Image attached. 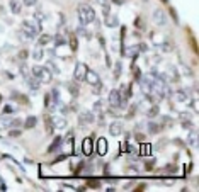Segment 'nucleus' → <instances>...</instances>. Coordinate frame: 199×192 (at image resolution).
<instances>
[{
    "label": "nucleus",
    "mask_w": 199,
    "mask_h": 192,
    "mask_svg": "<svg viewBox=\"0 0 199 192\" xmlns=\"http://www.w3.org/2000/svg\"><path fill=\"white\" fill-rule=\"evenodd\" d=\"M22 29L27 31L29 34L36 36V34L41 32V22L36 21V19H34V21H24V22H22Z\"/></svg>",
    "instance_id": "obj_4"
},
{
    "label": "nucleus",
    "mask_w": 199,
    "mask_h": 192,
    "mask_svg": "<svg viewBox=\"0 0 199 192\" xmlns=\"http://www.w3.org/2000/svg\"><path fill=\"white\" fill-rule=\"evenodd\" d=\"M51 123H53V126H55L56 129H63L66 126V121L63 119V117H56V116L51 117Z\"/></svg>",
    "instance_id": "obj_18"
},
{
    "label": "nucleus",
    "mask_w": 199,
    "mask_h": 192,
    "mask_svg": "<svg viewBox=\"0 0 199 192\" xmlns=\"http://www.w3.org/2000/svg\"><path fill=\"white\" fill-rule=\"evenodd\" d=\"M70 48H72V51H77L78 49V44H77V38L73 34L70 36Z\"/></svg>",
    "instance_id": "obj_30"
},
{
    "label": "nucleus",
    "mask_w": 199,
    "mask_h": 192,
    "mask_svg": "<svg viewBox=\"0 0 199 192\" xmlns=\"http://www.w3.org/2000/svg\"><path fill=\"white\" fill-rule=\"evenodd\" d=\"M0 102H2V95H0Z\"/></svg>",
    "instance_id": "obj_47"
},
{
    "label": "nucleus",
    "mask_w": 199,
    "mask_h": 192,
    "mask_svg": "<svg viewBox=\"0 0 199 192\" xmlns=\"http://www.w3.org/2000/svg\"><path fill=\"white\" fill-rule=\"evenodd\" d=\"M100 107H102V100H97V102L94 104V111H95V112H99V111H100Z\"/></svg>",
    "instance_id": "obj_40"
},
{
    "label": "nucleus",
    "mask_w": 199,
    "mask_h": 192,
    "mask_svg": "<svg viewBox=\"0 0 199 192\" xmlns=\"http://www.w3.org/2000/svg\"><path fill=\"white\" fill-rule=\"evenodd\" d=\"M143 136H145V134H141V133H138V134H136V140H138V141H143V140H145Z\"/></svg>",
    "instance_id": "obj_45"
},
{
    "label": "nucleus",
    "mask_w": 199,
    "mask_h": 192,
    "mask_svg": "<svg viewBox=\"0 0 199 192\" xmlns=\"http://www.w3.org/2000/svg\"><path fill=\"white\" fill-rule=\"evenodd\" d=\"M150 151H152V145H150V143H143L141 145V151H140V153L145 157V155H150Z\"/></svg>",
    "instance_id": "obj_29"
},
{
    "label": "nucleus",
    "mask_w": 199,
    "mask_h": 192,
    "mask_svg": "<svg viewBox=\"0 0 199 192\" xmlns=\"http://www.w3.org/2000/svg\"><path fill=\"white\" fill-rule=\"evenodd\" d=\"M158 112H160V107L158 106H152L150 109H148V112H147V116L152 119V117H155V116H158Z\"/></svg>",
    "instance_id": "obj_26"
},
{
    "label": "nucleus",
    "mask_w": 199,
    "mask_h": 192,
    "mask_svg": "<svg viewBox=\"0 0 199 192\" xmlns=\"http://www.w3.org/2000/svg\"><path fill=\"white\" fill-rule=\"evenodd\" d=\"M138 48H126L124 49V56H136Z\"/></svg>",
    "instance_id": "obj_31"
},
{
    "label": "nucleus",
    "mask_w": 199,
    "mask_h": 192,
    "mask_svg": "<svg viewBox=\"0 0 199 192\" xmlns=\"http://www.w3.org/2000/svg\"><path fill=\"white\" fill-rule=\"evenodd\" d=\"M123 2L124 0H113V4H116V5H123Z\"/></svg>",
    "instance_id": "obj_46"
},
{
    "label": "nucleus",
    "mask_w": 199,
    "mask_h": 192,
    "mask_svg": "<svg viewBox=\"0 0 199 192\" xmlns=\"http://www.w3.org/2000/svg\"><path fill=\"white\" fill-rule=\"evenodd\" d=\"M58 102H60V95H58L56 89H53L51 92H48V94L44 95V106H46L48 111H55Z\"/></svg>",
    "instance_id": "obj_3"
},
{
    "label": "nucleus",
    "mask_w": 199,
    "mask_h": 192,
    "mask_svg": "<svg viewBox=\"0 0 199 192\" xmlns=\"http://www.w3.org/2000/svg\"><path fill=\"white\" fill-rule=\"evenodd\" d=\"M9 136L10 138H19L21 136V131H19V129H12V131H9Z\"/></svg>",
    "instance_id": "obj_35"
},
{
    "label": "nucleus",
    "mask_w": 199,
    "mask_h": 192,
    "mask_svg": "<svg viewBox=\"0 0 199 192\" xmlns=\"http://www.w3.org/2000/svg\"><path fill=\"white\" fill-rule=\"evenodd\" d=\"M46 68H49V72H53V73H60V70L56 68V65L51 63V61H49V63L46 65Z\"/></svg>",
    "instance_id": "obj_33"
},
{
    "label": "nucleus",
    "mask_w": 199,
    "mask_h": 192,
    "mask_svg": "<svg viewBox=\"0 0 199 192\" xmlns=\"http://www.w3.org/2000/svg\"><path fill=\"white\" fill-rule=\"evenodd\" d=\"M102 12H104V17L107 14H111V5H109V2H104V4H102Z\"/></svg>",
    "instance_id": "obj_32"
},
{
    "label": "nucleus",
    "mask_w": 199,
    "mask_h": 192,
    "mask_svg": "<svg viewBox=\"0 0 199 192\" xmlns=\"http://www.w3.org/2000/svg\"><path fill=\"white\" fill-rule=\"evenodd\" d=\"M109 133H111V136H119V134L123 133V123H119V121L111 123V126H109Z\"/></svg>",
    "instance_id": "obj_10"
},
{
    "label": "nucleus",
    "mask_w": 199,
    "mask_h": 192,
    "mask_svg": "<svg viewBox=\"0 0 199 192\" xmlns=\"http://www.w3.org/2000/svg\"><path fill=\"white\" fill-rule=\"evenodd\" d=\"M191 107H192V109H194V111H197V100H192V102H191Z\"/></svg>",
    "instance_id": "obj_43"
},
{
    "label": "nucleus",
    "mask_w": 199,
    "mask_h": 192,
    "mask_svg": "<svg viewBox=\"0 0 199 192\" xmlns=\"http://www.w3.org/2000/svg\"><path fill=\"white\" fill-rule=\"evenodd\" d=\"M78 123H80V124L94 123V112H90V111H82L80 114H78Z\"/></svg>",
    "instance_id": "obj_8"
},
{
    "label": "nucleus",
    "mask_w": 199,
    "mask_h": 192,
    "mask_svg": "<svg viewBox=\"0 0 199 192\" xmlns=\"http://www.w3.org/2000/svg\"><path fill=\"white\" fill-rule=\"evenodd\" d=\"M51 41H53V38L49 34H41L39 36V46H44V44L51 43Z\"/></svg>",
    "instance_id": "obj_25"
},
{
    "label": "nucleus",
    "mask_w": 199,
    "mask_h": 192,
    "mask_svg": "<svg viewBox=\"0 0 199 192\" xmlns=\"http://www.w3.org/2000/svg\"><path fill=\"white\" fill-rule=\"evenodd\" d=\"M9 5H10V10H12V14H21L22 4L19 2V0H9Z\"/></svg>",
    "instance_id": "obj_19"
},
{
    "label": "nucleus",
    "mask_w": 199,
    "mask_h": 192,
    "mask_svg": "<svg viewBox=\"0 0 199 192\" xmlns=\"http://www.w3.org/2000/svg\"><path fill=\"white\" fill-rule=\"evenodd\" d=\"M85 73H87V66L83 63H77L75 65V72H73V80L75 82H83L85 80Z\"/></svg>",
    "instance_id": "obj_6"
},
{
    "label": "nucleus",
    "mask_w": 199,
    "mask_h": 192,
    "mask_svg": "<svg viewBox=\"0 0 199 192\" xmlns=\"http://www.w3.org/2000/svg\"><path fill=\"white\" fill-rule=\"evenodd\" d=\"M78 21H80V24H90V22L95 21V10L92 9L90 5L87 4H82L78 5Z\"/></svg>",
    "instance_id": "obj_1"
},
{
    "label": "nucleus",
    "mask_w": 199,
    "mask_h": 192,
    "mask_svg": "<svg viewBox=\"0 0 199 192\" xmlns=\"http://www.w3.org/2000/svg\"><path fill=\"white\" fill-rule=\"evenodd\" d=\"M34 19H36V21H39V22H43L44 19H46V15H44L43 12H36L34 14Z\"/></svg>",
    "instance_id": "obj_34"
},
{
    "label": "nucleus",
    "mask_w": 199,
    "mask_h": 192,
    "mask_svg": "<svg viewBox=\"0 0 199 192\" xmlns=\"http://www.w3.org/2000/svg\"><path fill=\"white\" fill-rule=\"evenodd\" d=\"M153 22H155L157 26H165V24H167V15H165L164 10L157 9L155 12H153Z\"/></svg>",
    "instance_id": "obj_7"
},
{
    "label": "nucleus",
    "mask_w": 199,
    "mask_h": 192,
    "mask_svg": "<svg viewBox=\"0 0 199 192\" xmlns=\"http://www.w3.org/2000/svg\"><path fill=\"white\" fill-rule=\"evenodd\" d=\"M92 140H94V138H85V140H83V143H82V150H83V153L85 155H92Z\"/></svg>",
    "instance_id": "obj_14"
},
{
    "label": "nucleus",
    "mask_w": 199,
    "mask_h": 192,
    "mask_svg": "<svg viewBox=\"0 0 199 192\" xmlns=\"http://www.w3.org/2000/svg\"><path fill=\"white\" fill-rule=\"evenodd\" d=\"M44 123H46V133L48 134H53V129H55V126H53V123H51V117L49 116H44Z\"/></svg>",
    "instance_id": "obj_24"
},
{
    "label": "nucleus",
    "mask_w": 199,
    "mask_h": 192,
    "mask_svg": "<svg viewBox=\"0 0 199 192\" xmlns=\"http://www.w3.org/2000/svg\"><path fill=\"white\" fill-rule=\"evenodd\" d=\"M117 24H119V19H117L116 14H107L106 15V26L107 27H117Z\"/></svg>",
    "instance_id": "obj_12"
},
{
    "label": "nucleus",
    "mask_w": 199,
    "mask_h": 192,
    "mask_svg": "<svg viewBox=\"0 0 199 192\" xmlns=\"http://www.w3.org/2000/svg\"><path fill=\"white\" fill-rule=\"evenodd\" d=\"M191 126H192V124H191V121H184V123H182V128H191Z\"/></svg>",
    "instance_id": "obj_42"
},
{
    "label": "nucleus",
    "mask_w": 199,
    "mask_h": 192,
    "mask_svg": "<svg viewBox=\"0 0 199 192\" xmlns=\"http://www.w3.org/2000/svg\"><path fill=\"white\" fill-rule=\"evenodd\" d=\"M109 104L113 107H117V106H124V100H123V92L121 90H117V89H114V90H111V94H109Z\"/></svg>",
    "instance_id": "obj_5"
},
{
    "label": "nucleus",
    "mask_w": 199,
    "mask_h": 192,
    "mask_svg": "<svg viewBox=\"0 0 199 192\" xmlns=\"http://www.w3.org/2000/svg\"><path fill=\"white\" fill-rule=\"evenodd\" d=\"M27 55H29V53H27L26 49H22V51H19V60H26V58H27Z\"/></svg>",
    "instance_id": "obj_39"
},
{
    "label": "nucleus",
    "mask_w": 199,
    "mask_h": 192,
    "mask_svg": "<svg viewBox=\"0 0 199 192\" xmlns=\"http://www.w3.org/2000/svg\"><path fill=\"white\" fill-rule=\"evenodd\" d=\"M32 77H36L39 82H43V83H51L53 73L49 72V68H46V66L34 65V66H32Z\"/></svg>",
    "instance_id": "obj_2"
},
{
    "label": "nucleus",
    "mask_w": 199,
    "mask_h": 192,
    "mask_svg": "<svg viewBox=\"0 0 199 192\" xmlns=\"http://www.w3.org/2000/svg\"><path fill=\"white\" fill-rule=\"evenodd\" d=\"M66 89H68V92L72 94V97H78V94H80V89H78V82H68L66 83Z\"/></svg>",
    "instance_id": "obj_13"
},
{
    "label": "nucleus",
    "mask_w": 199,
    "mask_h": 192,
    "mask_svg": "<svg viewBox=\"0 0 199 192\" xmlns=\"http://www.w3.org/2000/svg\"><path fill=\"white\" fill-rule=\"evenodd\" d=\"M78 34H80V36H85V38H89V34H87L83 29H78Z\"/></svg>",
    "instance_id": "obj_44"
},
{
    "label": "nucleus",
    "mask_w": 199,
    "mask_h": 192,
    "mask_svg": "<svg viewBox=\"0 0 199 192\" xmlns=\"http://www.w3.org/2000/svg\"><path fill=\"white\" fill-rule=\"evenodd\" d=\"M174 99H175L177 102H187L189 95H187V92H186V90H177V92L174 94Z\"/></svg>",
    "instance_id": "obj_16"
},
{
    "label": "nucleus",
    "mask_w": 199,
    "mask_h": 192,
    "mask_svg": "<svg viewBox=\"0 0 199 192\" xmlns=\"http://www.w3.org/2000/svg\"><path fill=\"white\" fill-rule=\"evenodd\" d=\"M119 75H121V63H117L116 65V70H114V77H119Z\"/></svg>",
    "instance_id": "obj_38"
},
{
    "label": "nucleus",
    "mask_w": 199,
    "mask_h": 192,
    "mask_svg": "<svg viewBox=\"0 0 199 192\" xmlns=\"http://www.w3.org/2000/svg\"><path fill=\"white\" fill-rule=\"evenodd\" d=\"M36 123H38V119H36L34 116H29L26 119V123H24V128H27V129H32L36 126Z\"/></svg>",
    "instance_id": "obj_23"
},
{
    "label": "nucleus",
    "mask_w": 199,
    "mask_h": 192,
    "mask_svg": "<svg viewBox=\"0 0 199 192\" xmlns=\"http://www.w3.org/2000/svg\"><path fill=\"white\" fill-rule=\"evenodd\" d=\"M27 85L31 87V90H38L41 83H39V80L36 77H29V78H27Z\"/></svg>",
    "instance_id": "obj_21"
},
{
    "label": "nucleus",
    "mask_w": 199,
    "mask_h": 192,
    "mask_svg": "<svg viewBox=\"0 0 199 192\" xmlns=\"http://www.w3.org/2000/svg\"><path fill=\"white\" fill-rule=\"evenodd\" d=\"M22 2H24V5H27V7H32V5H36L38 0H22Z\"/></svg>",
    "instance_id": "obj_41"
},
{
    "label": "nucleus",
    "mask_w": 199,
    "mask_h": 192,
    "mask_svg": "<svg viewBox=\"0 0 199 192\" xmlns=\"http://www.w3.org/2000/svg\"><path fill=\"white\" fill-rule=\"evenodd\" d=\"M43 48H41V46H36L34 48V51H32V58H34V60L36 61H41V60H43Z\"/></svg>",
    "instance_id": "obj_22"
},
{
    "label": "nucleus",
    "mask_w": 199,
    "mask_h": 192,
    "mask_svg": "<svg viewBox=\"0 0 199 192\" xmlns=\"http://www.w3.org/2000/svg\"><path fill=\"white\" fill-rule=\"evenodd\" d=\"M147 126H148V133H150V134H157V133H160V126H158L157 123H153V121L147 123Z\"/></svg>",
    "instance_id": "obj_20"
},
{
    "label": "nucleus",
    "mask_w": 199,
    "mask_h": 192,
    "mask_svg": "<svg viewBox=\"0 0 199 192\" xmlns=\"http://www.w3.org/2000/svg\"><path fill=\"white\" fill-rule=\"evenodd\" d=\"M17 36H19V39H21V41H24V43H29V41H32V39H34V36L29 34V32H27V31H24V29L19 31Z\"/></svg>",
    "instance_id": "obj_17"
},
{
    "label": "nucleus",
    "mask_w": 199,
    "mask_h": 192,
    "mask_svg": "<svg viewBox=\"0 0 199 192\" xmlns=\"http://www.w3.org/2000/svg\"><path fill=\"white\" fill-rule=\"evenodd\" d=\"M89 185L94 187V189H99L100 187V182H99V180H89Z\"/></svg>",
    "instance_id": "obj_36"
},
{
    "label": "nucleus",
    "mask_w": 199,
    "mask_h": 192,
    "mask_svg": "<svg viewBox=\"0 0 199 192\" xmlns=\"http://www.w3.org/2000/svg\"><path fill=\"white\" fill-rule=\"evenodd\" d=\"M107 148H109V145H107V141H106V138H99L97 140V153L100 157H104L107 153Z\"/></svg>",
    "instance_id": "obj_11"
},
{
    "label": "nucleus",
    "mask_w": 199,
    "mask_h": 192,
    "mask_svg": "<svg viewBox=\"0 0 199 192\" xmlns=\"http://www.w3.org/2000/svg\"><path fill=\"white\" fill-rule=\"evenodd\" d=\"M66 43V39L65 38H63V34H61V32H58V34L56 36H55V46H63V44H65Z\"/></svg>",
    "instance_id": "obj_27"
},
{
    "label": "nucleus",
    "mask_w": 199,
    "mask_h": 192,
    "mask_svg": "<svg viewBox=\"0 0 199 192\" xmlns=\"http://www.w3.org/2000/svg\"><path fill=\"white\" fill-rule=\"evenodd\" d=\"M189 145L191 146H197V133L196 131H191V134H189Z\"/></svg>",
    "instance_id": "obj_28"
},
{
    "label": "nucleus",
    "mask_w": 199,
    "mask_h": 192,
    "mask_svg": "<svg viewBox=\"0 0 199 192\" xmlns=\"http://www.w3.org/2000/svg\"><path fill=\"white\" fill-rule=\"evenodd\" d=\"M14 111H15V109H14V107L10 106V104H9V106H5V107H4V114H12Z\"/></svg>",
    "instance_id": "obj_37"
},
{
    "label": "nucleus",
    "mask_w": 199,
    "mask_h": 192,
    "mask_svg": "<svg viewBox=\"0 0 199 192\" xmlns=\"http://www.w3.org/2000/svg\"><path fill=\"white\" fill-rule=\"evenodd\" d=\"M85 82L87 83H90L92 87L94 85H97V83H100V78H99V75L95 72H92V70H87V73H85Z\"/></svg>",
    "instance_id": "obj_9"
},
{
    "label": "nucleus",
    "mask_w": 199,
    "mask_h": 192,
    "mask_svg": "<svg viewBox=\"0 0 199 192\" xmlns=\"http://www.w3.org/2000/svg\"><path fill=\"white\" fill-rule=\"evenodd\" d=\"M61 143H63V138H61V136H56V138H55V141H53L49 146H48V153H53V151H56V150L61 146Z\"/></svg>",
    "instance_id": "obj_15"
}]
</instances>
